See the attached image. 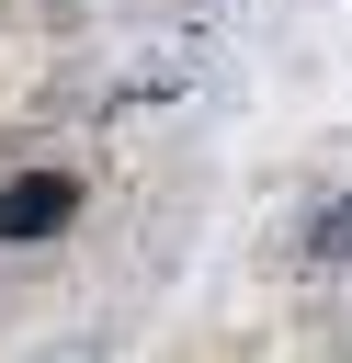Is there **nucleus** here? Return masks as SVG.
Masks as SVG:
<instances>
[{
	"mask_svg": "<svg viewBox=\"0 0 352 363\" xmlns=\"http://www.w3.org/2000/svg\"><path fill=\"white\" fill-rule=\"evenodd\" d=\"M79 216V170H23L11 193H0V250H23V238H57Z\"/></svg>",
	"mask_w": 352,
	"mask_h": 363,
	"instance_id": "obj_1",
	"label": "nucleus"
}]
</instances>
